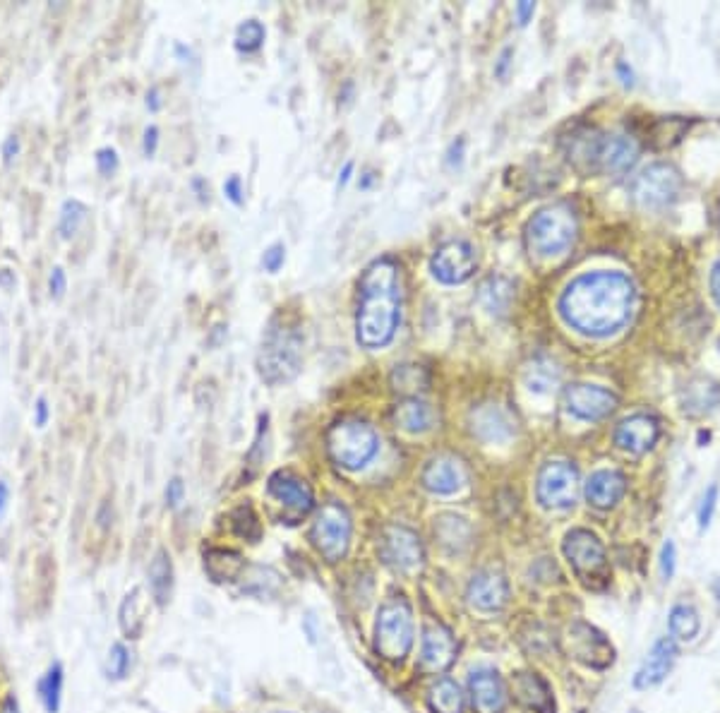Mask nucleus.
<instances>
[{
    "label": "nucleus",
    "mask_w": 720,
    "mask_h": 713,
    "mask_svg": "<svg viewBox=\"0 0 720 713\" xmlns=\"http://www.w3.org/2000/svg\"><path fill=\"white\" fill-rule=\"evenodd\" d=\"M353 169H356V166H353V161H346V164H344V169H341V173H339V181H336V188H346V183L348 181H351V176H353Z\"/></svg>",
    "instance_id": "obj_56"
},
{
    "label": "nucleus",
    "mask_w": 720,
    "mask_h": 713,
    "mask_svg": "<svg viewBox=\"0 0 720 713\" xmlns=\"http://www.w3.org/2000/svg\"><path fill=\"white\" fill-rule=\"evenodd\" d=\"M670 634L677 641H692L699 634V615L692 605H675L672 608Z\"/></svg>",
    "instance_id": "obj_35"
},
{
    "label": "nucleus",
    "mask_w": 720,
    "mask_h": 713,
    "mask_svg": "<svg viewBox=\"0 0 720 713\" xmlns=\"http://www.w3.org/2000/svg\"><path fill=\"white\" fill-rule=\"evenodd\" d=\"M478 296L480 303L485 305V310H490V313L495 315H504L514 301V286L502 277H490L483 281Z\"/></svg>",
    "instance_id": "obj_28"
},
{
    "label": "nucleus",
    "mask_w": 720,
    "mask_h": 713,
    "mask_svg": "<svg viewBox=\"0 0 720 713\" xmlns=\"http://www.w3.org/2000/svg\"><path fill=\"white\" fill-rule=\"evenodd\" d=\"M327 449L341 469L358 471L375 459L380 437L370 423L360 418H344L334 423L327 433Z\"/></svg>",
    "instance_id": "obj_5"
},
{
    "label": "nucleus",
    "mask_w": 720,
    "mask_h": 713,
    "mask_svg": "<svg viewBox=\"0 0 720 713\" xmlns=\"http://www.w3.org/2000/svg\"><path fill=\"white\" fill-rule=\"evenodd\" d=\"M576 224L574 209L564 202L550 205L528 221L526 226V245L531 255L536 257H557L564 255L576 241Z\"/></svg>",
    "instance_id": "obj_4"
},
{
    "label": "nucleus",
    "mask_w": 720,
    "mask_h": 713,
    "mask_svg": "<svg viewBox=\"0 0 720 713\" xmlns=\"http://www.w3.org/2000/svg\"><path fill=\"white\" fill-rule=\"evenodd\" d=\"M456 656V641L454 634L444 625H430L423 632V651H420V661L432 673L437 670L449 668Z\"/></svg>",
    "instance_id": "obj_22"
},
{
    "label": "nucleus",
    "mask_w": 720,
    "mask_h": 713,
    "mask_svg": "<svg viewBox=\"0 0 720 713\" xmlns=\"http://www.w3.org/2000/svg\"><path fill=\"white\" fill-rule=\"evenodd\" d=\"M639 159V145L632 135L622 133H600L596 145V159H593V171L608 173V176H622Z\"/></svg>",
    "instance_id": "obj_13"
},
{
    "label": "nucleus",
    "mask_w": 720,
    "mask_h": 713,
    "mask_svg": "<svg viewBox=\"0 0 720 713\" xmlns=\"http://www.w3.org/2000/svg\"><path fill=\"white\" fill-rule=\"evenodd\" d=\"M15 286V272H10V269H0V289H12Z\"/></svg>",
    "instance_id": "obj_58"
},
{
    "label": "nucleus",
    "mask_w": 720,
    "mask_h": 713,
    "mask_svg": "<svg viewBox=\"0 0 720 713\" xmlns=\"http://www.w3.org/2000/svg\"><path fill=\"white\" fill-rule=\"evenodd\" d=\"M711 291H713V298H716V303L720 308V260L711 269Z\"/></svg>",
    "instance_id": "obj_55"
},
{
    "label": "nucleus",
    "mask_w": 720,
    "mask_h": 713,
    "mask_svg": "<svg viewBox=\"0 0 720 713\" xmlns=\"http://www.w3.org/2000/svg\"><path fill=\"white\" fill-rule=\"evenodd\" d=\"M579 495V473L569 461H548L538 473V500L548 509L574 507Z\"/></svg>",
    "instance_id": "obj_10"
},
{
    "label": "nucleus",
    "mask_w": 720,
    "mask_h": 713,
    "mask_svg": "<svg viewBox=\"0 0 720 713\" xmlns=\"http://www.w3.org/2000/svg\"><path fill=\"white\" fill-rule=\"evenodd\" d=\"M144 104H147V109L152 111V113L161 111V106H164V101H161V92H159V87H152V89H149V92H147V101H144Z\"/></svg>",
    "instance_id": "obj_54"
},
{
    "label": "nucleus",
    "mask_w": 720,
    "mask_h": 713,
    "mask_svg": "<svg viewBox=\"0 0 720 713\" xmlns=\"http://www.w3.org/2000/svg\"><path fill=\"white\" fill-rule=\"evenodd\" d=\"M524 380L528 389H533V392L548 394L557 387V382H560V370H557L555 363L548 361V358H536V361L526 368Z\"/></svg>",
    "instance_id": "obj_32"
},
{
    "label": "nucleus",
    "mask_w": 720,
    "mask_h": 713,
    "mask_svg": "<svg viewBox=\"0 0 720 713\" xmlns=\"http://www.w3.org/2000/svg\"><path fill=\"white\" fill-rule=\"evenodd\" d=\"M106 670H108V677H113V680H123V677L128 675L130 653L123 644H113L111 646V651H108Z\"/></svg>",
    "instance_id": "obj_40"
},
{
    "label": "nucleus",
    "mask_w": 720,
    "mask_h": 713,
    "mask_svg": "<svg viewBox=\"0 0 720 713\" xmlns=\"http://www.w3.org/2000/svg\"><path fill=\"white\" fill-rule=\"evenodd\" d=\"M627 493V481L620 471H596L586 481V500L598 509H610Z\"/></svg>",
    "instance_id": "obj_24"
},
{
    "label": "nucleus",
    "mask_w": 720,
    "mask_h": 713,
    "mask_svg": "<svg viewBox=\"0 0 720 713\" xmlns=\"http://www.w3.org/2000/svg\"><path fill=\"white\" fill-rule=\"evenodd\" d=\"M634 284L620 272H593L574 279L560 298L569 327L586 337H608L624 327L634 310Z\"/></svg>",
    "instance_id": "obj_1"
},
{
    "label": "nucleus",
    "mask_w": 720,
    "mask_h": 713,
    "mask_svg": "<svg viewBox=\"0 0 720 713\" xmlns=\"http://www.w3.org/2000/svg\"><path fill=\"white\" fill-rule=\"evenodd\" d=\"M682 181L677 173L668 164H651L646 166L632 183V197L639 207L644 209H663L675 197L680 195Z\"/></svg>",
    "instance_id": "obj_9"
},
{
    "label": "nucleus",
    "mask_w": 720,
    "mask_h": 713,
    "mask_svg": "<svg viewBox=\"0 0 720 713\" xmlns=\"http://www.w3.org/2000/svg\"><path fill=\"white\" fill-rule=\"evenodd\" d=\"M660 572L665 579H672L675 574V543H665L663 553H660Z\"/></svg>",
    "instance_id": "obj_46"
},
{
    "label": "nucleus",
    "mask_w": 720,
    "mask_h": 713,
    "mask_svg": "<svg viewBox=\"0 0 720 713\" xmlns=\"http://www.w3.org/2000/svg\"><path fill=\"white\" fill-rule=\"evenodd\" d=\"M660 437V425L653 416L636 413L624 418L615 430V445L629 454H646Z\"/></svg>",
    "instance_id": "obj_17"
},
{
    "label": "nucleus",
    "mask_w": 720,
    "mask_h": 713,
    "mask_svg": "<svg viewBox=\"0 0 720 713\" xmlns=\"http://www.w3.org/2000/svg\"><path fill=\"white\" fill-rule=\"evenodd\" d=\"M192 188H195L197 190V197H200V202H207L209 200V190L207 188H204V181H202V178H192Z\"/></svg>",
    "instance_id": "obj_59"
},
{
    "label": "nucleus",
    "mask_w": 720,
    "mask_h": 713,
    "mask_svg": "<svg viewBox=\"0 0 720 713\" xmlns=\"http://www.w3.org/2000/svg\"><path fill=\"white\" fill-rule=\"evenodd\" d=\"M68 291V277H65L63 267H53L51 277H48V293H51L53 301H60Z\"/></svg>",
    "instance_id": "obj_44"
},
{
    "label": "nucleus",
    "mask_w": 720,
    "mask_h": 713,
    "mask_svg": "<svg viewBox=\"0 0 720 713\" xmlns=\"http://www.w3.org/2000/svg\"><path fill=\"white\" fill-rule=\"evenodd\" d=\"M514 697L528 709L538 713H552L555 711V701H552L550 687L536 673H516L512 680Z\"/></svg>",
    "instance_id": "obj_25"
},
{
    "label": "nucleus",
    "mask_w": 720,
    "mask_h": 713,
    "mask_svg": "<svg viewBox=\"0 0 720 713\" xmlns=\"http://www.w3.org/2000/svg\"><path fill=\"white\" fill-rule=\"evenodd\" d=\"M156 147H159V128H156V125H149V128L144 130V137H142L144 157H154Z\"/></svg>",
    "instance_id": "obj_50"
},
{
    "label": "nucleus",
    "mask_w": 720,
    "mask_h": 713,
    "mask_svg": "<svg viewBox=\"0 0 720 713\" xmlns=\"http://www.w3.org/2000/svg\"><path fill=\"white\" fill-rule=\"evenodd\" d=\"M471 697L478 713H500L507 704V689L495 670H476L471 675Z\"/></svg>",
    "instance_id": "obj_23"
},
{
    "label": "nucleus",
    "mask_w": 720,
    "mask_h": 713,
    "mask_svg": "<svg viewBox=\"0 0 720 713\" xmlns=\"http://www.w3.org/2000/svg\"><path fill=\"white\" fill-rule=\"evenodd\" d=\"M0 713H17V704H15V699H8V701H5L3 711H0Z\"/></svg>",
    "instance_id": "obj_61"
},
{
    "label": "nucleus",
    "mask_w": 720,
    "mask_h": 713,
    "mask_svg": "<svg viewBox=\"0 0 720 713\" xmlns=\"http://www.w3.org/2000/svg\"><path fill=\"white\" fill-rule=\"evenodd\" d=\"M430 709L435 713H464V692L449 677L437 680L430 689Z\"/></svg>",
    "instance_id": "obj_29"
},
{
    "label": "nucleus",
    "mask_w": 720,
    "mask_h": 713,
    "mask_svg": "<svg viewBox=\"0 0 720 713\" xmlns=\"http://www.w3.org/2000/svg\"><path fill=\"white\" fill-rule=\"evenodd\" d=\"M356 337L365 349H382L394 339L401 322L399 267L389 257H380L365 269L358 284Z\"/></svg>",
    "instance_id": "obj_2"
},
{
    "label": "nucleus",
    "mask_w": 720,
    "mask_h": 713,
    "mask_svg": "<svg viewBox=\"0 0 720 713\" xmlns=\"http://www.w3.org/2000/svg\"><path fill=\"white\" fill-rule=\"evenodd\" d=\"M428 370L423 365H396V370L392 373V387L399 394H404L406 399L418 397L420 392L428 389Z\"/></svg>",
    "instance_id": "obj_31"
},
{
    "label": "nucleus",
    "mask_w": 720,
    "mask_h": 713,
    "mask_svg": "<svg viewBox=\"0 0 720 713\" xmlns=\"http://www.w3.org/2000/svg\"><path fill=\"white\" fill-rule=\"evenodd\" d=\"M464 149H466L464 137H459V140H454L452 145H449V149H447V166H449V169H459V166L464 164Z\"/></svg>",
    "instance_id": "obj_47"
},
{
    "label": "nucleus",
    "mask_w": 720,
    "mask_h": 713,
    "mask_svg": "<svg viewBox=\"0 0 720 713\" xmlns=\"http://www.w3.org/2000/svg\"><path fill=\"white\" fill-rule=\"evenodd\" d=\"M120 627H123V632L128 634L130 639L140 637L144 627V598L140 589L132 591L123 601V608H120Z\"/></svg>",
    "instance_id": "obj_33"
},
{
    "label": "nucleus",
    "mask_w": 720,
    "mask_h": 713,
    "mask_svg": "<svg viewBox=\"0 0 720 713\" xmlns=\"http://www.w3.org/2000/svg\"><path fill=\"white\" fill-rule=\"evenodd\" d=\"M564 555L586 586H603L608 579V557L596 533L574 529L564 538Z\"/></svg>",
    "instance_id": "obj_8"
},
{
    "label": "nucleus",
    "mask_w": 720,
    "mask_h": 713,
    "mask_svg": "<svg viewBox=\"0 0 720 713\" xmlns=\"http://www.w3.org/2000/svg\"><path fill=\"white\" fill-rule=\"evenodd\" d=\"M716 502H718V485H711V488L706 490L704 500H701V507H699V529L701 531L711 526L713 512H716Z\"/></svg>",
    "instance_id": "obj_42"
},
{
    "label": "nucleus",
    "mask_w": 720,
    "mask_h": 713,
    "mask_svg": "<svg viewBox=\"0 0 720 713\" xmlns=\"http://www.w3.org/2000/svg\"><path fill=\"white\" fill-rule=\"evenodd\" d=\"M413 646V613L404 598L384 603L375 622V651L384 661H404Z\"/></svg>",
    "instance_id": "obj_6"
},
{
    "label": "nucleus",
    "mask_w": 720,
    "mask_h": 713,
    "mask_svg": "<svg viewBox=\"0 0 720 713\" xmlns=\"http://www.w3.org/2000/svg\"><path fill=\"white\" fill-rule=\"evenodd\" d=\"M435 536L440 538V543L452 553H459L468 545V538H471V526L466 524V519L456 517V514H442L440 519H435Z\"/></svg>",
    "instance_id": "obj_27"
},
{
    "label": "nucleus",
    "mask_w": 720,
    "mask_h": 713,
    "mask_svg": "<svg viewBox=\"0 0 720 713\" xmlns=\"http://www.w3.org/2000/svg\"><path fill=\"white\" fill-rule=\"evenodd\" d=\"M60 692H63V670H60V665H53L41 682V699H44L48 713H58Z\"/></svg>",
    "instance_id": "obj_38"
},
{
    "label": "nucleus",
    "mask_w": 720,
    "mask_h": 713,
    "mask_svg": "<svg viewBox=\"0 0 720 713\" xmlns=\"http://www.w3.org/2000/svg\"><path fill=\"white\" fill-rule=\"evenodd\" d=\"M677 661V646L675 639H660L656 641L651 653L646 656V661L641 663L639 673L634 677V685L639 689H648V687H656L660 682L668 677V673L672 670V665Z\"/></svg>",
    "instance_id": "obj_20"
},
{
    "label": "nucleus",
    "mask_w": 720,
    "mask_h": 713,
    "mask_svg": "<svg viewBox=\"0 0 720 713\" xmlns=\"http://www.w3.org/2000/svg\"><path fill=\"white\" fill-rule=\"evenodd\" d=\"M466 469L459 459L437 457L423 471V485L435 495H452L464 488Z\"/></svg>",
    "instance_id": "obj_21"
},
{
    "label": "nucleus",
    "mask_w": 720,
    "mask_h": 713,
    "mask_svg": "<svg viewBox=\"0 0 720 713\" xmlns=\"http://www.w3.org/2000/svg\"><path fill=\"white\" fill-rule=\"evenodd\" d=\"M267 490H269V495L276 497V500L281 502V505L293 509V512H298V514L310 512L312 505H315V497H312L310 485L305 483L303 478L293 476V473H288V471L272 473V476H269Z\"/></svg>",
    "instance_id": "obj_19"
},
{
    "label": "nucleus",
    "mask_w": 720,
    "mask_h": 713,
    "mask_svg": "<svg viewBox=\"0 0 720 713\" xmlns=\"http://www.w3.org/2000/svg\"><path fill=\"white\" fill-rule=\"evenodd\" d=\"M512 56H514V51H512V49H504V51H502L500 61H497V65H495V75H497V77H504V75H507L509 65H512Z\"/></svg>",
    "instance_id": "obj_53"
},
{
    "label": "nucleus",
    "mask_w": 720,
    "mask_h": 713,
    "mask_svg": "<svg viewBox=\"0 0 720 713\" xmlns=\"http://www.w3.org/2000/svg\"><path fill=\"white\" fill-rule=\"evenodd\" d=\"M96 169H99L101 176H113V173L118 171V152L113 147H101L99 152H96Z\"/></svg>",
    "instance_id": "obj_43"
},
{
    "label": "nucleus",
    "mask_w": 720,
    "mask_h": 713,
    "mask_svg": "<svg viewBox=\"0 0 720 713\" xmlns=\"http://www.w3.org/2000/svg\"><path fill=\"white\" fill-rule=\"evenodd\" d=\"M171 586H173L171 557H168L166 550H159V553L154 555L152 565H149V589H152L156 603L166 605L168 596H171Z\"/></svg>",
    "instance_id": "obj_30"
},
{
    "label": "nucleus",
    "mask_w": 720,
    "mask_h": 713,
    "mask_svg": "<svg viewBox=\"0 0 720 713\" xmlns=\"http://www.w3.org/2000/svg\"><path fill=\"white\" fill-rule=\"evenodd\" d=\"M567 649L576 661L591 665V668H608L615 658L610 641L598 632L596 627L586 625V622H574L567 629Z\"/></svg>",
    "instance_id": "obj_14"
},
{
    "label": "nucleus",
    "mask_w": 720,
    "mask_h": 713,
    "mask_svg": "<svg viewBox=\"0 0 720 713\" xmlns=\"http://www.w3.org/2000/svg\"><path fill=\"white\" fill-rule=\"evenodd\" d=\"M617 70H620V75L624 77V85H632V70H629V73H627V65H624V63H620V65H617Z\"/></svg>",
    "instance_id": "obj_60"
},
{
    "label": "nucleus",
    "mask_w": 720,
    "mask_h": 713,
    "mask_svg": "<svg viewBox=\"0 0 720 713\" xmlns=\"http://www.w3.org/2000/svg\"><path fill=\"white\" fill-rule=\"evenodd\" d=\"M394 423L396 428L406 430V433H428L432 425H435V409H432L428 401L418 397L404 399L396 404Z\"/></svg>",
    "instance_id": "obj_26"
},
{
    "label": "nucleus",
    "mask_w": 720,
    "mask_h": 713,
    "mask_svg": "<svg viewBox=\"0 0 720 713\" xmlns=\"http://www.w3.org/2000/svg\"><path fill=\"white\" fill-rule=\"evenodd\" d=\"M473 435L483 442H504L514 435V416L500 404H480L468 416Z\"/></svg>",
    "instance_id": "obj_16"
},
{
    "label": "nucleus",
    "mask_w": 720,
    "mask_h": 713,
    "mask_svg": "<svg viewBox=\"0 0 720 713\" xmlns=\"http://www.w3.org/2000/svg\"><path fill=\"white\" fill-rule=\"evenodd\" d=\"M233 529H236L238 536H245L252 543H255L257 538H260V533H262L260 521H257L255 512H252L248 505L233 512Z\"/></svg>",
    "instance_id": "obj_39"
},
{
    "label": "nucleus",
    "mask_w": 720,
    "mask_h": 713,
    "mask_svg": "<svg viewBox=\"0 0 720 713\" xmlns=\"http://www.w3.org/2000/svg\"><path fill=\"white\" fill-rule=\"evenodd\" d=\"M224 195L228 197V200H231L233 202V205H236V207H240V205H243V202H245V193H243V181H240V176H231V178H226V183H224Z\"/></svg>",
    "instance_id": "obj_45"
},
{
    "label": "nucleus",
    "mask_w": 720,
    "mask_h": 713,
    "mask_svg": "<svg viewBox=\"0 0 720 713\" xmlns=\"http://www.w3.org/2000/svg\"><path fill=\"white\" fill-rule=\"evenodd\" d=\"M514 13H516V22H519L521 27H526L528 20H531L533 13H536V3H528V0H524V3L516 5Z\"/></svg>",
    "instance_id": "obj_52"
},
{
    "label": "nucleus",
    "mask_w": 720,
    "mask_h": 713,
    "mask_svg": "<svg viewBox=\"0 0 720 713\" xmlns=\"http://www.w3.org/2000/svg\"><path fill=\"white\" fill-rule=\"evenodd\" d=\"M564 399H567V409L572 411L574 416L584 418V421H600V418L610 416V413L617 409V397L610 389H603L598 385H584V382H576V385L567 387Z\"/></svg>",
    "instance_id": "obj_15"
},
{
    "label": "nucleus",
    "mask_w": 720,
    "mask_h": 713,
    "mask_svg": "<svg viewBox=\"0 0 720 713\" xmlns=\"http://www.w3.org/2000/svg\"><path fill=\"white\" fill-rule=\"evenodd\" d=\"M183 495H185L183 481H180V478H171V483L166 485V505L178 507L180 502H183Z\"/></svg>",
    "instance_id": "obj_48"
},
{
    "label": "nucleus",
    "mask_w": 720,
    "mask_h": 713,
    "mask_svg": "<svg viewBox=\"0 0 720 713\" xmlns=\"http://www.w3.org/2000/svg\"><path fill=\"white\" fill-rule=\"evenodd\" d=\"M17 157H20V137L8 135L3 142V164L10 169L12 161H15Z\"/></svg>",
    "instance_id": "obj_49"
},
{
    "label": "nucleus",
    "mask_w": 720,
    "mask_h": 713,
    "mask_svg": "<svg viewBox=\"0 0 720 713\" xmlns=\"http://www.w3.org/2000/svg\"><path fill=\"white\" fill-rule=\"evenodd\" d=\"M300 368H303V337L296 327L274 320L257 353L260 377L267 385L279 387L296 380Z\"/></svg>",
    "instance_id": "obj_3"
},
{
    "label": "nucleus",
    "mask_w": 720,
    "mask_h": 713,
    "mask_svg": "<svg viewBox=\"0 0 720 713\" xmlns=\"http://www.w3.org/2000/svg\"><path fill=\"white\" fill-rule=\"evenodd\" d=\"M380 555L396 572H413L425 560V550L418 533L399 524L384 526L380 538Z\"/></svg>",
    "instance_id": "obj_12"
},
{
    "label": "nucleus",
    "mask_w": 720,
    "mask_h": 713,
    "mask_svg": "<svg viewBox=\"0 0 720 713\" xmlns=\"http://www.w3.org/2000/svg\"><path fill=\"white\" fill-rule=\"evenodd\" d=\"M48 418H51L48 401L44 397H39V399H36V406H34V425H36V428H46Z\"/></svg>",
    "instance_id": "obj_51"
},
{
    "label": "nucleus",
    "mask_w": 720,
    "mask_h": 713,
    "mask_svg": "<svg viewBox=\"0 0 720 713\" xmlns=\"http://www.w3.org/2000/svg\"><path fill=\"white\" fill-rule=\"evenodd\" d=\"M284 262H286V248H284V243H272L267 250H264V255H262L264 272L276 274L281 267H284Z\"/></svg>",
    "instance_id": "obj_41"
},
{
    "label": "nucleus",
    "mask_w": 720,
    "mask_h": 713,
    "mask_svg": "<svg viewBox=\"0 0 720 713\" xmlns=\"http://www.w3.org/2000/svg\"><path fill=\"white\" fill-rule=\"evenodd\" d=\"M204 567L216 581H226L238 577L240 569H243V560H240V555L231 553V550H212L207 560H204Z\"/></svg>",
    "instance_id": "obj_34"
},
{
    "label": "nucleus",
    "mask_w": 720,
    "mask_h": 713,
    "mask_svg": "<svg viewBox=\"0 0 720 713\" xmlns=\"http://www.w3.org/2000/svg\"><path fill=\"white\" fill-rule=\"evenodd\" d=\"M509 601V584L500 572H478L468 584V603L480 613H497Z\"/></svg>",
    "instance_id": "obj_18"
},
{
    "label": "nucleus",
    "mask_w": 720,
    "mask_h": 713,
    "mask_svg": "<svg viewBox=\"0 0 720 713\" xmlns=\"http://www.w3.org/2000/svg\"><path fill=\"white\" fill-rule=\"evenodd\" d=\"M310 538L324 560H344L348 543H351V517H348L346 507L339 502H327L312 521Z\"/></svg>",
    "instance_id": "obj_7"
},
{
    "label": "nucleus",
    "mask_w": 720,
    "mask_h": 713,
    "mask_svg": "<svg viewBox=\"0 0 720 713\" xmlns=\"http://www.w3.org/2000/svg\"><path fill=\"white\" fill-rule=\"evenodd\" d=\"M8 502H10V488H8V483L0 481V519L5 517V509H8Z\"/></svg>",
    "instance_id": "obj_57"
},
{
    "label": "nucleus",
    "mask_w": 720,
    "mask_h": 713,
    "mask_svg": "<svg viewBox=\"0 0 720 713\" xmlns=\"http://www.w3.org/2000/svg\"><path fill=\"white\" fill-rule=\"evenodd\" d=\"M264 44V27L257 20H245L243 25L236 29V49L240 53H255L260 51Z\"/></svg>",
    "instance_id": "obj_37"
},
{
    "label": "nucleus",
    "mask_w": 720,
    "mask_h": 713,
    "mask_svg": "<svg viewBox=\"0 0 720 713\" xmlns=\"http://www.w3.org/2000/svg\"><path fill=\"white\" fill-rule=\"evenodd\" d=\"M432 277L442 284L456 286L464 284L476 274L478 257L476 248L468 241H449L437 248V253L430 260Z\"/></svg>",
    "instance_id": "obj_11"
},
{
    "label": "nucleus",
    "mask_w": 720,
    "mask_h": 713,
    "mask_svg": "<svg viewBox=\"0 0 720 713\" xmlns=\"http://www.w3.org/2000/svg\"><path fill=\"white\" fill-rule=\"evenodd\" d=\"M89 209L84 202L80 200H65L63 207H60V217H58V233L63 241H70V238L77 236L80 226L87 219Z\"/></svg>",
    "instance_id": "obj_36"
}]
</instances>
